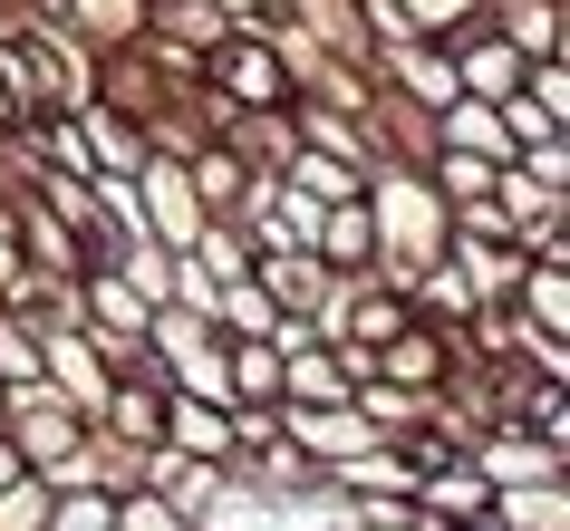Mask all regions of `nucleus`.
Returning a JSON list of instances; mask_svg holds the SVG:
<instances>
[{
	"label": "nucleus",
	"mask_w": 570,
	"mask_h": 531,
	"mask_svg": "<svg viewBox=\"0 0 570 531\" xmlns=\"http://www.w3.org/2000/svg\"><path fill=\"white\" fill-rule=\"evenodd\" d=\"M204 88L223 97L233 117H271V107H291V68H281V49H271L262 30H233L204 59Z\"/></svg>",
	"instance_id": "1"
},
{
	"label": "nucleus",
	"mask_w": 570,
	"mask_h": 531,
	"mask_svg": "<svg viewBox=\"0 0 570 531\" xmlns=\"http://www.w3.org/2000/svg\"><path fill=\"white\" fill-rule=\"evenodd\" d=\"M136 233L165 242V252H194V233H204V204H194L175 155H146V175H136Z\"/></svg>",
	"instance_id": "2"
},
{
	"label": "nucleus",
	"mask_w": 570,
	"mask_h": 531,
	"mask_svg": "<svg viewBox=\"0 0 570 531\" xmlns=\"http://www.w3.org/2000/svg\"><path fill=\"white\" fill-rule=\"evenodd\" d=\"M406 512H416V522H435V531H493V483L454 454V464H425V473H416Z\"/></svg>",
	"instance_id": "3"
},
{
	"label": "nucleus",
	"mask_w": 570,
	"mask_h": 531,
	"mask_svg": "<svg viewBox=\"0 0 570 531\" xmlns=\"http://www.w3.org/2000/svg\"><path fill=\"white\" fill-rule=\"evenodd\" d=\"M445 59H454V97H483V107H503V97L522 88V68H532L512 39H493V20L454 30V39H445Z\"/></svg>",
	"instance_id": "4"
},
{
	"label": "nucleus",
	"mask_w": 570,
	"mask_h": 531,
	"mask_svg": "<svg viewBox=\"0 0 570 531\" xmlns=\"http://www.w3.org/2000/svg\"><path fill=\"white\" fill-rule=\"evenodd\" d=\"M464 464H474L493 493H512V483H561V444L522 435V425H483V435L464 444Z\"/></svg>",
	"instance_id": "5"
},
{
	"label": "nucleus",
	"mask_w": 570,
	"mask_h": 531,
	"mask_svg": "<svg viewBox=\"0 0 570 531\" xmlns=\"http://www.w3.org/2000/svg\"><path fill=\"white\" fill-rule=\"evenodd\" d=\"M165 454H184V464H223L233 473V454H242V435H233V406H204V396H175L165 386Z\"/></svg>",
	"instance_id": "6"
},
{
	"label": "nucleus",
	"mask_w": 570,
	"mask_h": 531,
	"mask_svg": "<svg viewBox=\"0 0 570 531\" xmlns=\"http://www.w3.org/2000/svg\"><path fill=\"white\" fill-rule=\"evenodd\" d=\"M483 20L522 59H570V0H483Z\"/></svg>",
	"instance_id": "7"
},
{
	"label": "nucleus",
	"mask_w": 570,
	"mask_h": 531,
	"mask_svg": "<svg viewBox=\"0 0 570 531\" xmlns=\"http://www.w3.org/2000/svg\"><path fill=\"white\" fill-rule=\"evenodd\" d=\"M78 117V136H88V165L97 175H146V126L126 117V107H107V97H88V107H68Z\"/></svg>",
	"instance_id": "8"
},
{
	"label": "nucleus",
	"mask_w": 570,
	"mask_h": 531,
	"mask_svg": "<svg viewBox=\"0 0 570 531\" xmlns=\"http://www.w3.org/2000/svg\"><path fill=\"white\" fill-rule=\"evenodd\" d=\"M358 396V367L338 348H291L281 357V406H348Z\"/></svg>",
	"instance_id": "9"
},
{
	"label": "nucleus",
	"mask_w": 570,
	"mask_h": 531,
	"mask_svg": "<svg viewBox=\"0 0 570 531\" xmlns=\"http://www.w3.org/2000/svg\"><path fill=\"white\" fill-rule=\"evenodd\" d=\"M512 319H522V328H541V338H570V252H551V262H522Z\"/></svg>",
	"instance_id": "10"
},
{
	"label": "nucleus",
	"mask_w": 570,
	"mask_h": 531,
	"mask_svg": "<svg viewBox=\"0 0 570 531\" xmlns=\"http://www.w3.org/2000/svg\"><path fill=\"white\" fill-rule=\"evenodd\" d=\"M435 146H445V155H483V165H512V126H503V107L454 97L445 117H435Z\"/></svg>",
	"instance_id": "11"
},
{
	"label": "nucleus",
	"mask_w": 570,
	"mask_h": 531,
	"mask_svg": "<svg viewBox=\"0 0 570 531\" xmlns=\"http://www.w3.org/2000/svg\"><path fill=\"white\" fill-rule=\"evenodd\" d=\"M88 435V415L78 406H39V415H10V444H20V464L39 473V483H49V473L68 464V444Z\"/></svg>",
	"instance_id": "12"
},
{
	"label": "nucleus",
	"mask_w": 570,
	"mask_h": 531,
	"mask_svg": "<svg viewBox=\"0 0 570 531\" xmlns=\"http://www.w3.org/2000/svg\"><path fill=\"white\" fill-rule=\"evenodd\" d=\"M252 281H262L271 309H291V319H309V309H320V291H330V271L309 262V252H262V262H252Z\"/></svg>",
	"instance_id": "13"
},
{
	"label": "nucleus",
	"mask_w": 570,
	"mask_h": 531,
	"mask_svg": "<svg viewBox=\"0 0 570 531\" xmlns=\"http://www.w3.org/2000/svg\"><path fill=\"white\" fill-rule=\"evenodd\" d=\"M281 184H291V194H309V204H358V194H367L358 165H330V155H309V146L281 155Z\"/></svg>",
	"instance_id": "14"
},
{
	"label": "nucleus",
	"mask_w": 570,
	"mask_h": 531,
	"mask_svg": "<svg viewBox=\"0 0 570 531\" xmlns=\"http://www.w3.org/2000/svg\"><path fill=\"white\" fill-rule=\"evenodd\" d=\"M493 531H570V493L561 483H512V493H493Z\"/></svg>",
	"instance_id": "15"
},
{
	"label": "nucleus",
	"mask_w": 570,
	"mask_h": 531,
	"mask_svg": "<svg viewBox=\"0 0 570 531\" xmlns=\"http://www.w3.org/2000/svg\"><path fill=\"white\" fill-rule=\"evenodd\" d=\"M213 328H223V338H271L281 309H271L262 281H223V291H213Z\"/></svg>",
	"instance_id": "16"
},
{
	"label": "nucleus",
	"mask_w": 570,
	"mask_h": 531,
	"mask_svg": "<svg viewBox=\"0 0 570 531\" xmlns=\"http://www.w3.org/2000/svg\"><path fill=\"white\" fill-rule=\"evenodd\" d=\"M396 10H406V30L435 39V49H445L454 30H474V20H483V0H396Z\"/></svg>",
	"instance_id": "17"
},
{
	"label": "nucleus",
	"mask_w": 570,
	"mask_h": 531,
	"mask_svg": "<svg viewBox=\"0 0 570 531\" xmlns=\"http://www.w3.org/2000/svg\"><path fill=\"white\" fill-rule=\"evenodd\" d=\"M107 522H117V493H88V483L49 493V531H107Z\"/></svg>",
	"instance_id": "18"
},
{
	"label": "nucleus",
	"mask_w": 570,
	"mask_h": 531,
	"mask_svg": "<svg viewBox=\"0 0 570 531\" xmlns=\"http://www.w3.org/2000/svg\"><path fill=\"white\" fill-rule=\"evenodd\" d=\"M107 531H194V522H184V512H175L165 493H146V483H126V493H117V522H107Z\"/></svg>",
	"instance_id": "19"
},
{
	"label": "nucleus",
	"mask_w": 570,
	"mask_h": 531,
	"mask_svg": "<svg viewBox=\"0 0 570 531\" xmlns=\"http://www.w3.org/2000/svg\"><path fill=\"white\" fill-rule=\"evenodd\" d=\"M0 531H49V483H39V473L0 483Z\"/></svg>",
	"instance_id": "20"
},
{
	"label": "nucleus",
	"mask_w": 570,
	"mask_h": 531,
	"mask_svg": "<svg viewBox=\"0 0 570 531\" xmlns=\"http://www.w3.org/2000/svg\"><path fill=\"white\" fill-rule=\"evenodd\" d=\"M20 126H30V107H20V88L0 78V136H20Z\"/></svg>",
	"instance_id": "21"
},
{
	"label": "nucleus",
	"mask_w": 570,
	"mask_h": 531,
	"mask_svg": "<svg viewBox=\"0 0 570 531\" xmlns=\"http://www.w3.org/2000/svg\"><path fill=\"white\" fill-rule=\"evenodd\" d=\"M20 473H30V464H20V444L0 435V483H20Z\"/></svg>",
	"instance_id": "22"
},
{
	"label": "nucleus",
	"mask_w": 570,
	"mask_h": 531,
	"mask_svg": "<svg viewBox=\"0 0 570 531\" xmlns=\"http://www.w3.org/2000/svg\"><path fill=\"white\" fill-rule=\"evenodd\" d=\"M0 435H10V396H0Z\"/></svg>",
	"instance_id": "23"
}]
</instances>
